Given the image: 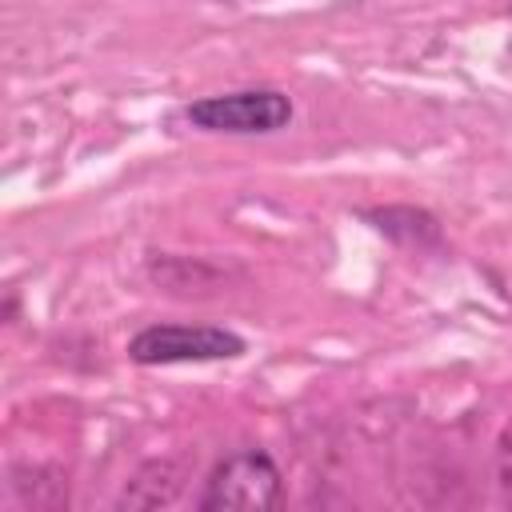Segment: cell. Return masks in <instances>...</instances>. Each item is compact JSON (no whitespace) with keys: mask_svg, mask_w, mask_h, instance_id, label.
I'll return each instance as SVG.
<instances>
[{"mask_svg":"<svg viewBox=\"0 0 512 512\" xmlns=\"http://www.w3.org/2000/svg\"><path fill=\"white\" fill-rule=\"evenodd\" d=\"M364 220H372L376 232H384L392 244L404 248H432L440 244V220L424 208L412 204H388V208H368Z\"/></svg>","mask_w":512,"mask_h":512,"instance_id":"obj_5","label":"cell"},{"mask_svg":"<svg viewBox=\"0 0 512 512\" xmlns=\"http://www.w3.org/2000/svg\"><path fill=\"white\" fill-rule=\"evenodd\" d=\"M184 120L200 132H224V136H268L288 128L292 100L280 88H240L220 96H200L184 108Z\"/></svg>","mask_w":512,"mask_h":512,"instance_id":"obj_3","label":"cell"},{"mask_svg":"<svg viewBox=\"0 0 512 512\" xmlns=\"http://www.w3.org/2000/svg\"><path fill=\"white\" fill-rule=\"evenodd\" d=\"M496 480L500 492L512 500V424H504V432L496 436Z\"/></svg>","mask_w":512,"mask_h":512,"instance_id":"obj_6","label":"cell"},{"mask_svg":"<svg viewBox=\"0 0 512 512\" xmlns=\"http://www.w3.org/2000/svg\"><path fill=\"white\" fill-rule=\"evenodd\" d=\"M244 352H248V340L216 324H148L128 340V360L140 368L236 360Z\"/></svg>","mask_w":512,"mask_h":512,"instance_id":"obj_2","label":"cell"},{"mask_svg":"<svg viewBox=\"0 0 512 512\" xmlns=\"http://www.w3.org/2000/svg\"><path fill=\"white\" fill-rule=\"evenodd\" d=\"M184 492V468L176 460H148L120 492V508H168Z\"/></svg>","mask_w":512,"mask_h":512,"instance_id":"obj_4","label":"cell"},{"mask_svg":"<svg viewBox=\"0 0 512 512\" xmlns=\"http://www.w3.org/2000/svg\"><path fill=\"white\" fill-rule=\"evenodd\" d=\"M284 500V484H280V468L264 448H240L224 460H216V468L204 480L200 492V512H272Z\"/></svg>","mask_w":512,"mask_h":512,"instance_id":"obj_1","label":"cell"}]
</instances>
